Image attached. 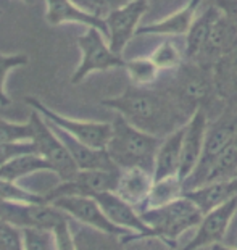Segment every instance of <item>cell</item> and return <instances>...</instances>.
<instances>
[{
	"label": "cell",
	"instance_id": "f35d334b",
	"mask_svg": "<svg viewBox=\"0 0 237 250\" xmlns=\"http://www.w3.org/2000/svg\"><path fill=\"white\" fill-rule=\"evenodd\" d=\"M71 2L78 5V7H81L82 10H86L89 13L103 17V2L102 0H71Z\"/></svg>",
	"mask_w": 237,
	"mask_h": 250
},
{
	"label": "cell",
	"instance_id": "ac0fdd59",
	"mask_svg": "<svg viewBox=\"0 0 237 250\" xmlns=\"http://www.w3.org/2000/svg\"><path fill=\"white\" fill-rule=\"evenodd\" d=\"M182 197H186L192 204H196L197 208L205 215L208 211L215 210L217 207L226 204L228 200L237 197V178L205 183L194 189L184 190Z\"/></svg>",
	"mask_w": 237,
	"mask_h": 250
},
{
	"label": "cell",
	"instance_id": "277c9868",
	"mask_svg": "<svg viewBox=\"0 0 237 250\" xmlns=\"http://www.w3.org/2000/svg\"><path fill=\"white\" fill-rule=\"evenodd\" d=\"M237 136V107H228L217 121L208 125L207 136H205L203 150L197 168L184 181V188L194 189L202 186L207 179V174L212 168L213 162L224 150L226 146Z\"/></svg>",
	"mask_w": 237,
	"mask_h": 250
},
{
	"label": "cell",
	"instance_id": "ba28073f",
	"mask_svg": "<svg viewBox=\"0 0 237 250\" xmlns=\"http://www.w3.org/2000/svg\"><path fill=\"white\" fill-rule=\"evenodd\" d=\"M168 90L192 116L198 108H205V104L215 95L212 70L197 63L182 65L179 68L176 84Z\"/></svg>",
	"mask_w": 237,
	"mask_h": 250
},
{
	"label": "cell",
	"instance_id": "5bb4252c",
	"mask_svg": "<svg viewBox=\"0 0 237 250\" xmlns=\"http://www.w3.org/2000/svg\"><path fill=\"white\" fill-rule=\"evenodd\" d=\"M99 205L102 207L105 215L108 216V220L117 225L121 229L129 231L133 236H129L124 241V244L138 241V239H147L150 236L149 226L145 225L144 220L139 213V210L128 204L126 200L121 199L119 195L115 192H102L94 197Z\"/></svg>",
	"mask_w": 237,
	"mask_h": 250
},
{
	"label": "cell",
	"instance_id": "8fae6325",
	"mask_svg": "<svg viewBox=\"0 0 237 250\" xmlns=\"http://www.w3.org/2000/svg\"><path fill=\"white\" fill-rule=\"evenodd\" d=\"M52 205L60 208L63 213H66L71 220H76L78 223H81L84 226L94 228V229H99L107 234H113V236H118V237H123V242L129 236H133L129 231L121 229L117 225H113L94 197L66 195V197H60V199H55L52 202Z\"/></svg>",
	"mask_w": 237,
	"mask_h": 250
},
{
	"label": "cell",
	"instance_id": "4316f807",
	"mask_svg": "<svg viewBox=\"0 0 237 250\" xmlns=\"http://www.w3.org/2000/svg\"><path fill=\"white\" fill-rule=\"evenodd\" d=\"M184 190V181L176 174V176H168L161 179H155L154 188L150 190V195L140 211L149 210V208H158V207H165L171 202L181 199ZM139 211V213H140Z\"/></svg>",
	"mask_w": 237,
	"mask_h": 250
},
{
	"label": "cell",
	"instance_id": "52a82bcc",
	"mask_svg": "<svg viewBox=\"0 0 237 250\" xmlns=\"http://www.w3.org/2000/svg\"><path fill=\"white\" fill-rule=\"evenodd\" d=\"M24 102L33 110L39 111L49 123L59 126L60 129L68 132L75 139L81 141L82 144H86V146L94 148H107L110 137H112V129H113L112 123L70 118V116L57 113L55 110L49 108L36 97H26Z\"/></svg>",
	"mask_w": 237,
	"mask_h": 250
},
{
	"label": "cell",
	"instance_id": "83f0119b",
	"mask_svg": "<svg viewBox=\"0 0 237 250\" xmlns=\"http://www.w3.org/2000/svg\"><path fill=\"white\" fill-rule=\"evenodd\" d=\"M236 169H237V136L228 144V146H226L224 150L221 152L217 160L213 162L212 168H210V171L207 174V179H205V183L234 178L233 174H234Z\"/></svg>",
	"mask_w": 237,
	"mask_h": 250
},
{
	"label": "cell",
	"instance_id": "836d02e7",
	"mask_svg": "<svg viewBox=\"0 0 237 250\" xmlns=\"http://www.w3.org/2000/svg\"><path fill=\"white\" fill-rule=\"evenodd\" d=\"M0 250H24L23 229L0 216Z\"/></svg>",
	"mask_w": 237,
	"mask_h": 250
},
{
	"label": "cell",
	"instance_id": "f546056e",
	"mask_svg": "<svg viewBox=\"0 0 237 250\" xmlns=\"http://www.w3.org/2000/svg\"><path fill=\"white\" fill-rule=\"evenodd\" d=\"M0 200L21 202V204H47L45 195L24 189L18 183L0 179Z\"/></svg>",
	"mask_w": 237,
	"mask_h": 250
},
{
	"label": "cell",
	"instance_id": "60d3db41",
	"mask_svg": "<svg viewBox=\"0 0 237 250\" xmlns=\"http://www.w3.org/2000/svg\"><path fill=\"white\" fill-rule=\"evenodd\" d=\"M23 2H26V3H28V5H31V3L34 2V0H23Z\"/></svg>",
	"mask_w": 237,
	"mask_h": 250
},
{
	"label": "cell",
	"instance_id": "4fadbf2b",
	"mask_svg": "<svg viewBox=\"0 0 237 250\" xmlns=\"http://www.w3.org/2000/svg\"><path fill=\"white\" fill-rule=\"evenodd\" d=\"M237 213V197L228 200L226 204L217 207L215 210L205 213L200 225L196 228V234L182 250H200L205 247H213L223 242L228 232L231 220Z\"/></svg>",
	"mask_w": 237,
	"mask_h": 250
},
{
	"label": "cell",
	"instance_id": "484cf974",
	"mask_svg": "<svg viewBox=\"0 0 237 250\" xmlns=\"http://www.w3.org/2000/svg\"><path fill=\"white\" fill-rule=\"evenodd\" d=\"M39 171H52L50 163L45 158H42L39 153H26V155H20L2 165L0 167V179L18 183L20 179Z\"/></svg>",
	"mask_w": 237,
	"mask_h": 250
},
{
	"label": "cell",
	"instance_id": "7c38bea8",
	"mask_svg": "<svg viewBox=\"0 0 237 250\" xmlns=\"http://www.w3.org/2000/svg\"><path fill=\"white\" fill-rule=\"evenodd\" d=\"M149 10V0H131L123 7L113 8L105 15L108 28V44L115 54L121 55L126 44L139 29V21Z\"/></svg>",
	"mask_w": 237,
	"mask_h": 250
},
{
	"label": "cell",
	"instance_id": "ffe728a7",
	"mask_svg": "<svg viewBox=\"0 0 237 250\" xmlns=\"http://www.w3.org/2000/svg\"><path fill=\"white\" fill-rule=\"evenodd\" d=\"M154 183H155L154 173L145 171L142 168L121 169L115 194L119 195L121 199L126 200L128 204L136 207L140 211L147 199H149L150 190L154 188Z\"/></svg>",
	"mask_w": 237,
	"mask_h": 250
},
{
	"label": "cell",
	"instance_id": "6da1fadb",
	"mask_svg": "<svg viewBox=\"0 0 237 250\" xmlns=\"http://www.w3.org/2000/svg\"><path fill=\"white\" fill-rule=\"evenodd\" d=\"M100 104L115 110L138 129L160 139H165L191 120V115L170 90H155L134 84L126 87L123 94L103 99Z\"/></svg>",
	"mask_w": 237,
	"mask_h": 250
},
{
	"label": "cell",
	"instance_id": "74e56055",
	"mask_svg": "<svg viewBox=\"0 0 237 250\" xmlns=\"http://www.w3.org/2000/svg\"><path fill=\"white\" fill-rule=\"evenodd\" d=\"M221 13L237 28V0H215Z\"/></svg>",
	"mask_w": 237,
	"mask_h": 250
},
{
	"label": "cell",
	"instance_id": "7402d4cb",
	"mask_svg": "<svg viewBox=\"0 0 237 250\" xmlns=\"http://www.w3.org/2000/svg\"><path fill=\"white\" fill-rule=\"evenodd\" d=\"M203 0H189L182 8L173 15H168L161 21L149 23L144 26H139L136 36L142 34H163V36H179L187 34L191 29L192 23L197 18V10L202 5Z\"/></svg>",
	"mask_w": 237,
	"mask_h": 250
},
{
	"label": "cell",
	"instance_id": "9c48e42d",
	"mask_svg": "<svg viewBox=\"0 0 237 250\" xmlns=\"http://www.w3.org/2000/svg\"><path fill=\"white\" fill-rule=\"evenodd\" d=\"M0 216L21 229L54 231L68 220L66 213L52 204H21V202L0 200Z\"/></svg>",
	"mask_w": 237,
	"mask_h": 250
},
{
	"label": "cell",
	"instance_id": "9a60e30c",
	"mask_svg": "<svg viewBox=\"0 0 237 250\" xmlns=\"http://www.w3.org/2000/svg\"><path fill=\"white\" fill-rule=\"evenodd\" d=\"M208 125L210 123L207 118V111H205V108H198L184 126L181 168H179V178L182 181H186L191 176L200 162Z\"/></svg>",
	"mask_w": 237,
	"mask_h": 250
},
{
	"label": "cell",
	"instance_id": "8d00e7d4",
	"mask_svg": "<svg viewBox=\"0 0 237 250\" xmlns=\"http://www.w3.org/2000/svg\"><path fill=\"white\" fill-rule=\"evenodd\" d=\"M70 221H71V218H68V220L60 223V225L52 231L55 237V250H76Z\"/></svg>",
	"mask_w": 237,
	"mask_h": 250
},
{
	"label": "cell",
	"instance_id": "4dcf8cb0",
	"mask_svg": "<svg viewBox=\"0 0 237 250\" xmlns=\"http://www.w3.org/2000/svg\"><path fill=\"white\" fill-rule=\"evenodd\" d=\"M150 60L155 63L158 70H176L182 66V54L173 41H163L152 52Z\"/></svg>",
	"mask_w": 237,
	"mask_h": 250
},
{
	"label": "cell",
	"instance_id": "b9f144b4",
	"mask_svg": "<svg viewBox=\"0 0 237 250\" xmlns=\"http://www.w3.org/2000/svg\"><path fill=\"white\" fill-rule=\"evenodd\" d=\"M0 15H2V10H0Z\"/></svg>",
	"mask_w": 237,
	"mask_h": 250
},
{
	"label": "cell",
	"instance_id": "3957f363",
	"mask_svg": "<svg viewBox=\"0 0 237 250\" xmlns=\"http://www.w3.org/2000/svg\"><path fill=\"white\" fill-rule=\"evenodd\" d=\"M140 216L150 229L149 237H158L175 247L182 232L200 225L203 213L196 204L181 197L165 207L140 211Z\"/></svg>",
	"mask_w": 237,
	"mask_h": 250
},
{
	"label": "cell",
	"instance_id": "d4e9b609",
	"mask_svg": "<svg viewBox=\"0 0 237 250\" xmlns=\"http://www.w3.org/2000/svg\"><path fill=\"white\" fill-rule=\"evenodd\" d=\"M71 229L76 250H126L123 237L102 232L94 228L84 226L81 223L78 228H71Z\"/></svg>",
	"mask_w": 237,
	"mask_h": 250
},
{
	"label": "cell",
	"instance_id": "e0dca14e",
	"mask_svg": "<svg viewBox=\"0 0 237 250\" xmlns=\"http://www.w3.org/2000/svg\"><path fill=\"white\" fill-rule=\"evenodd\" d=\"M236 47H237V28L221 13L219 18L215 21L207 44H205L202 54H200L196 63L205 68H212V65L219 57L233 52Z\"/></svg>",
	"mask_w": 237,
	"mask_h": 250
},
{
	"label": "cell",
	"instance_id": "2e32d148",
	"mask_svg": "<svg viewBox=\"0 0 237 250\" xmlns=\"http://www.w3.org/2000/svg\"><path fill=\"white\" fill-rule=\"evenodd\" d=\"M45 2V21L52 26L63 23H78L87 28H96L108 39V28L105 18L100 15L89 13L81 7H78L71 0H44Z\"/></svg>",
	"mask_w": 237,
	"mask_h": 250
},
{
	"label": "cell",
	"instance_id": "f1b7e54d",
	"mask_svg": "<svg viewBox=\"0 0 237 250\" xmlns=\"http://www.w3.org/2000/svg\"><path fill=\"white\" fill-rule=\"evenodd\" d=\"M126 71L129 74V79L134 86L149 87L154 83H157L158 73L160 70L157 65L149 58H133V60H126Z\"/></svg>",
	"mask_w": 237,
	"mask_h": 250
},
{
	"label": "cell",
	"instance_id": "30bf717a",
	"mask_svg": "<svg viewBox=\"0 0 237 250\" xmlns=\"http://www.w3.org/2000/svg\"><path fill=\"white\" fill-rule=\"evenodd\" d=\"M121 169H79L68 181L61 183L49 190L45 195L47 204H52L55 199L66 195L96 197L102 192H115L118 184Z\"/></svg>",
	"mask_w": 237,
	"mask_h": 250
},
{
	"label": "cell",
	"instance_id": "d6a6232c",
	"mask_svg": "<svg viewBox=\"0 0 237 250\" xmlns=\"http://www.w3.org/2000/svg\"><path fill=\"white\" fill-rule=\"evenodd\" d=\"M33 137V127L29 121L13 123L0 118V142H24Z\"/></svg>",
	"mask_w": 237,
	"mask_h": 250
},
{
	"label": "cell",
	"instance_id": "44dd1931",
	"mask_svg": "<svg viewBox=\"0 0 237 250\" xmlns=\"http://www.w3.org/2000/svg\"><path fill=\"white\" fill-rule=\"evenodd\" d=\"M215 95L224 100L228 107H237V47L219 57L212 65Z\"/></svg>",
	"mask_w": 237,
	"mask_h": 250
},
{
	"label": "cell",
	"instance_id": "cb8c5ba5",
	"mask_svg": "<svg viewBox=\"0 0 237 250\" xmlns=\"http://www.w3.org/2000/svg\"><path fill=\"white\" fill-rule=\"evenodd\" d=\"M221 10L217 7V3L210 5V7L197 15L196 21L192 23L191 29L186 34V57L189 62L196 63L202 54L205 44L208 41V36L212 33V28L215 21L219 18Z\"/></svg>",
	"mask_w": 237,
	"mask_h": 250
},
{
	"label": "cell",
	"instance_id": "603a6c76",
	"mask_svg": "<svg viewBox=\"0 0 237 250\" xmlns=\"http://www.w3.org/2000/svg\"><path fill=\"white\" fill-rule=\"evenodd\" d=\"M186 126V125H184ZM184 126L178 131L171 132L161 141L160 148L157 153L154 178L161 179L168 176H179L181 168V155H182V139H184Z\"/></svg>",
	"mask_w": 237,
	"mask_h": 250
},
{
	"label": "cell",
	"instance_id": "e575fe53",
	"mask_svg": "<svg viewBox=\"0 0 237 250\" xmlns=\"http://www.w3.org/2000/svg\"><path fill=\"white\" fill-rule=\"evenodd\" d=\"M24 250H55V237L52 231L23 229Z\"/></svg>",
	"mask_w": 237,
	"mask_h": 250
},
{
	"label": "cell",
	"instance_id": "5b68a950",
	"mask_svg": "<svg viewBox=\"0 0 237 250\" xmlns=\"http://www.w3.org/2000/svg\"><path fill=\"white\" fill-rule=\"evenodd\" d=\"M29 123L33 127V137L31 142L34 144L36 153H39L42 158H45L50 163L52 173H55L60 181L71 179L79 171L78 165L73 160L65 144L60 141V137L55 134L44 116L39 111L33 110L29 115Z\"/></svg>",
	"mask_w": 237,
	"mask_h": 250
},
{
	"label": "cell",
	"instance_id": "8992f818",
	"mask_svg": "<svg viewBox=\"0 0 237 250\" xmlns=\"http://www.w3.org/2000/svg\"><path fill=\"white\" fill-rule=\"evenodd\" d=\"M78 47L81 50V63L71 74V84H79L94 71H107L112 68H124L126 60L115 54L108 44V39L96 28L78 36Z\"/></svg>",
	"mask_w": 237,
	"mask_h": 250
},
{
	"label": "cell",
	"instance_id": "d6986e66",
	"mask_svg": "<svg viewBox=\"0 0 237 250\" xmlns=\"http://www.w3.org/2000/svg\"><path fill=\"white\" fill-rule=\"evenodd\" d=\"M52 129L55 131V134L60 137V141L65 144L73 160L78 165L79 169H119L117 165L112 162V158L107 153V148H94L89 147L81 141L75 139L68 132L60 129L59 126L52 125Z\"/></svg>",
	"mask_w": 237,
	"mask_h": 250
},
{
	"label": "cell",
	"instance_id": "d590c367",
	"mask_svg": "<svg viewBox=\"0 0 237 250\" xmlns=\"http://www.w3.org/2000/svg\"><path fill=\"white\" fill-rule=\"evenodd\" d=\"M26 153H36V147L31 141L24 142H0V167Z\"/></svg>",
	"mask_w": 237,
	"mask_h": 250
},
{
	"label": "cell",
	"instance_id": "ab89813d",
	"mask_svg": "<svg viewBox=\"0 0 237 250\" xmlns=\"http://www.w3.org/2000/svg\"><path fill=\"white\" fill-rule=\"evenodd\" d=\"M212 250H237V246L236 247H226V246H221V244H218V246H213Z\"/></svg>",
	"mask_w": 237,
	"mask_h": 250
},
{
	"label": "cell",
	"instance_id": "1f68e13d",
	"mask_svg": "<svg viewBox=\"0 0 237 250\" xmlns=\"http://www.w3.org/2000/svg\"><path fill=\"white\" fill-rule=\"evenodd\" d=\"M28 55L26 54H12V55H5L0 54V105L2 107H7V105L12 104V100L5 92V79H7V74L15 70L18 66H23L28 63Z\"/></svg>",
	"mask_w": 237,
	"mask_h": 250
},
{
	"label": "cell",
	"instance_id": "7a4b0ae2",
	"mask_svg": "<svg viewBox=\"0 0 237 250\" xmlns=\"http://www.w3.org/2000/svg\"><path fill=\"white\" fill-rule=\"evenodd\" d=\"M107 153L119 169L142 168L154 173L157 153L163 139L140 131L118 115L113 120Z\"/></svg>",
	"mask_w": 237,
	"mask_h": 250
}]
</instances>
